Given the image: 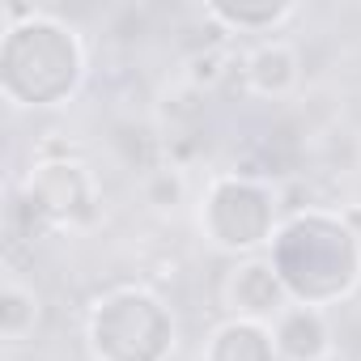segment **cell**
Returning <instances> with one entry per match:
<instances>
[{
	"instance_id": "cell-1",
	"label": "cell",
	"mask_w": 361,
	"mask_h": 361,
	"mask_svg": "<svg viewBox=\"0 0 361 361\" xmlns=\"http://www.w3.org/2000/svg\"><path fill=\"white\" fill-rule=\"evenodd\" d=\"M272 268L298 306L323 310L361 281V243L327 213H298L272 238Z\"/></svg>"
},
{
	"instance_id": "cell-7",
	"label": "cell",
	"mask_w": 361,
	"mask_h": 361,
	"mask_svg": "<svg viewBox=\"0 0 361 361\" xmlns=\"http://www.w3.org/2000/svg\"><path fill=\"white\" fill-rule=\"evenodd\" d=\"M272 344L281 361H327L331 357V327L323 319L319 306H289L276 327H272Z\"/></svg>"
},
{
	"instance_id": "cell-11",
	"label": "cell",
	"mask_w": 361,
	"mask_h": 361,
	"mask_svg": "<svg viewBox=\"0 0 361 361\" xmlns=\"http://www.w3.org/2000/svg\"><path fill=\"white\" fill-rule=\"evenodd\" d=\"M35 327H39V293L26 281L5 276V289H0V340L22 344L35 336Z\"/></svg>"
},
{
	"instance_id": "cell-12",
	"label": "cell",
	"mask_w": 361,
	"mask_h": 361,
	"mask_svg": "<svg viewBox=\"0 0 361 361\" xmlns=\"http://www.w3.org/2000/svg\"><path fill=\"white\" fill-rule=\"evenodd\" d=\"M230 68H234V60H230V51L226 47H209V51H196V56H188V85L192 90H200V94H209V90H217L226 77H230Z\"/></svg>"
},
{
	"instance_id": "cell-9",
	"label": "cell",
	"mask_w": 361,
	"mask_h": 361,
	"mask_svg": "<svg viewBox=\"0 0 361 361\" xmlns=\"http://www.w3.org/2000/svg\"><path fill=\"white\" fill-rule=\"evenodd\" d=\"M204 361H281V357H276L272 331H268L264 323L230 319V323H221V327L209 336Z\"/></svg>"
},
{
	"instance_id": "cell-3",
	"label": "cell",
	"mask_w": 361,
	"mask_h": 361,
	"mask_svg": "<svg viewBox=\"0 0 361 361\" xmlns=\"http://www.w3.org/2000/svg\"><path fill=\"white\" fill-rule=\"evenodd\" d=\"M98 213V192L94 178L77 157H47L30 170V178L9 196V234L13 243L22 238H43L60 226H85Z\"/></svg>"
},
{
	"instance_id": "cell-13",
	"label": "cell",
	"mask_w": 361,
	"mask_h": 361,
	"mask_svg": "<svg viewBox=\"0 0 361 361\" xmlns=\"http://www.w3.org/2000/svg\"><path fill=\"white\" fill-rule=\"evenodd\" d=\"M183 196H188V183H183V170L178 166H157L149 178H145V200L153 204V209H178L183 204Z\"/></svg>"
},
{
	"instance_id": "cell-5",
	"label": "cell",
	"mask_w": 361,
	"mask_h": 361,
	"mask_svg": "<svg viewBox=\"0 0 361 361\" xmlns=\"http://www.w3.org/2000/svg\"><path fill=\"white\" fill-rule=\"evenodd\" d=\"M204 234L221 247V251H259L264 243H272L276 234V196L268 183H255V178H238L226 174L209 188L204 200V217H200Z\"/></svg>"
},
{
	"instance_id": "cell-4",
	"label": "cell",
	"mask_w": 361,
	"mask_h": 361,
	"mask_svg": "<svg viewBox=\"0 0 361 361\" xmlns=\"http://www.w3.org/2000/svg\"><path fill=\"white\" fill-rule=\"evenodd\" d=\"M90 348L98 361H166L174 348V319L145 289L106 293L90 314Z\"/></svg>"
},
{
	"instance_id": "cell-6",
	"label": "cell",
	"mask_w": 361,
	"mask_h": 361,
	"mask_svg": "<svg viewBox=\"0 0 361 361\" xmlns=\"http://www.w3.org/2000/svg\"><path fill=\"white\" fill-rule=\"evenodd\" d=\"M226 306L234 310V319H251V323H268V319H281L293 298L285 289V281L276 276L272 259H247V264H234L230 276H226Z\"/></svg>"
},
{
	"instance_id": "cell-2",
	"label": "cell",
	"mask_w": 361,
	"mask_h": 361,
	"mask_svg": "<svg viewBox=\"0 0 361 361\" xmlns=\"http://www.w3.org/2000/svg\"><path fill=\"white\" fill-rule=\"evenodd\" d=\"M85 51L68 26L39 13L5 30L0 47V90L13 106H56L81 85Z\"/></svg>"
},
{
	"instance_id": "cell-10",
	"label": "cell",
	"mask_w": 361,
	"mask_h": 361,
	"mask_svg": "<svg viewBox=\"0 0 361 361\" xmlns=\"http://www.w3.org/2000/svg\"><path fill=\"white\" fill-rule=\"evenodd\" d=\"M298 13L289 0H255V5H226V0H209L204 18H213L226 35L230 30H276Z\"/></svg>"
},
{
	"instance_id": "cell-8",
	"label": "cell",
	"mask_w": 361,
	"mask_h": 361,
	"mask_svg": "<svg viewBox=\"0 0 361 361\" xmlns=\"http://www.w3.org/2000/svg\"><path fill=\"white\" fill-rule=\"evenodd\" d=\"M298 77H302L298 56H293V47H285V43H264V47H255V51L247 56V64H243V81H247V90L259 94V98H285V94L298 85Z\"/></svg>"
}]
</instances>
